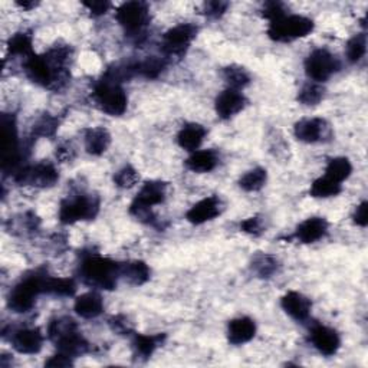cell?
Wrapping results in <instances>:
<instances>
[{"label":"cell","instance_id":"obj_1","mask_svg":"<svg viewBox=\"0 0 368 368\" xmlns=\"http://www.w3.org/2000/svg\"><path fill=\"white\" fill-rule=\"evenodd\" d=\"M72 58V49L68 45L50 48L43 55H32L25 60L23 69L28 78L49 89H61L69 78L68 64Z\"/></svg>","mask_w":368,"mask_h":368},{"label":"cell","instance_id":"obj_2","mask_svg":"<svg viewBox=\"0 0 368 368\" xmlns=\"http://www.w3.org/2000/svg\"><path fill=\"white\" fill-rule=\"evenodd\" d=\"M79 277L91 288L111 291L121 277V264L96 253H88L79 264Z\"/></svg>","mask_w":368,"mask_h":368},{"label":"cell","instance_id":"obj_3","mask_svg":"<svg viewBox=\"0 0 368 368\" xmlns=\"http://www.w3.org/2000/svg\"><path fill=\"white\" fill-rule=\"evenodd\" d=\"M48 272L45 269H36L26 274L11 291L8 296V306L16 313L29 312L35 303L38 295L43 294L45 279Z\"/></svg>","mask_w":368,"mask_h":368},{"label":"cell","instance_id":"obj_4","mask_svg":"<svg viewBox=\"0 0 368 368\" xmlns=\"http://www.w3.org/2000/svg\"><path fill=\"white\" fill-rule=\"evenodd\" d=\"M92 99L102 113L111 117L123 116L128 107V96L121 82L107 75H102V78L95 84Z\"/></svg>","mask_w":368,"mask_h":368},{"label":"cell","instance_id":"obj_5","mask_svg":"<svg viewBox=\"0 0 368 368\" xmlns=\"http://www.w3.org/2000/svg\"><path fill=\"white\" fill-rule=\"evenodd\" d=\"M99 197L88 193H78L61 201L60 221L64 225H74L82 221H94L99 213Z\"/></svg>","mask_w":368,"mask_h":368},{"label":"cell","instance_id":"obj_6","mask_svg":"<svg viewBox=\"0 0 368 368\" xmlns=\"http://www.w3.org/2000/svg\"><path fill=\"white\" fill-rule=\"evenodd\" d=\"M166 196L167 183L160 180L145 182L130 206V213L134 218L150 223L154 219L151 208L157 204H162L166 200Z\"/></svg>","mask_w":368,"mask_h":368},{"label":"cell","instance_id":"obj_7","mask_svg":"<svg viewBox=\"0 0 368 368\" xmlns=\"http://www.w3.org/2000/svg\"><path fill=\"white\" fill-rule=\"evenodd\" d=\"M315 23L312 19L301 15H285L272 21L268 28V36L275 42H294L312 33Z\"/></svg>","mask_w":368,"mask_h":368},{"label":"cell","instance_id":"obj_8","mask_svg":"<svg viewBox=\"0 0 368 368\" xmlns=\"http://www.w3.org/2000/svg\"><path fill=\"white\" fill-rule=\"evenodd\" d=\"M116 19L124 28L126 33L137 38L143 35L150 23V8L145 2H138V0L126 2L117 9Z\"/></svg>","mask_w":368,"mask_h":368},{"label":"cell","instance_id":"obj_9","mask_svg":"<svg viewBox=\"0 0 368 368\" xmlns=\"http://www.w3.org/2000/svg\"><path fill=\"white\" fill-rule=\"evenodd\" d=\"M338 58L327 49H315L305 60V72L312 82L323 84L340 71Z\"/></svg>","mask_w":368,"mask_h":368},{"label":"cell","instance_id":"obj_10","mask_svg":"<svg viewBox=\"0 0 368 368\" xmlns=\"http://www.w3.org/2000/svg\"><path fill=\"white\" fill-rule=\"evenodd\" d=\"M199 28L193 23H180L169 29L162 42V50L166 58H182L193 40L196 39Z\"/></svg>","mask_w":368,"mask_h":368},{"label":"cell","instance_id":"obj_11","mask_svg":"<svg viewBox=\"0 0 368 368\" xmlns=\"http://www.w3.org/2000/svg\"><path fill=\"white\" fill-rule=\"evenodd\" d=\"M13 180L19 184L25 186H33L39 189H48L55 186L57 182L60 180V173L57 167L49 163V162H42L35 166H25L15 177Z\"/></svg>","mask_w":368,"mask_h":368},{"label":"cell","instance_id":"obj_12","mask_svg":"<svg viewBox=\"0 0 368 368\" xmlns=\"http://www.w3.org/2000/svg\"><path fill=\"white\" fill-rule=\"evenodd\" d=\"M294 134L302 143L317 144L331 138V127L324 118H303L295 124Z\"/></svg>","mask_w":368,"mask_h":368},{"label":"cell","instance_id":"obj_13","mask_svg":"<svg viewBox=\"0 0 368 368\" xmlns=\"http://www.w3.org/2000/svg\"><path fill=\"white\" fill-rule=\"evenodd\" d=\"M222 200L218 196H208L189 208L186 219L191 225H203L216 219L222 213Z\"/></svg>","mask_w":368,"mask_h":368},{"label":"cell","instance_id":"obj_14","mask_svg":"<svg viewBox=\"0 0 368 368\" xmlns=\"http://www.w3.org/2000/svg\"><path fill=\"white\" fill-rule=\"evenodd\" d=\"M246 104L247 99L240 91L228 88L218 95L215 102V110L219 118L230 120L245 110Z\"/></svg>","mask_w":368,"mask_h":368},{"label":"cell","instance_id":"obj_15","mask_svg":"<svg viewBox=\"0 0 368 368\" xmlns=\"http://www.w3.org/2000/svg\"><path fill=\"white\" fill-rule=\"evenodd\" d=\"M312 345L325 357L335 355L341 347V338L338 333L325 325H315L309 334Z\"/></svg>","mask_w":368,"mask_h":368},{"label":"cell","instance_id":"obj_16","mask_svg":"<svg viewBox=\"0 0 368 368\" xmlns=\"http://www.w3.org/2000/svg\"><path fill=\"white\" fill-rule=\"evenodd\" d=\"M11 342L19 354L33 355L43 347V334L39 328H21L12 334Z\"/></svg>","mask_w":368,"mask_h":368},{"label":"cell","instance_id":"obj_17","mask_svg":"<svg viewBox=\"0 0 368 368\" xmlns=\"http://www.w3.org/2000/svg\"><path fill=\"white\" fill-rule=\"evenodd\" d=\"M328 233V222L324 218H309L303 221L295 230L294 239L301 243L309 245L321 240Z\"/></svg>","mask_w":368,"mask_h":368},{"label":"cell","instance_id":"obj_18","mask_svg":"<svg viewBox=\"0 0 368 368\" xmlns=\"http://www.w3.org/2000/svg\"><path fill=\"white\" fill-rule=\"evenodd\" d=\"M281 306L291 318L302 323L309 318L312 303L305 295H302L296 291H291L282 296Z\"/></svg>","mask_w":368,"mask_h":368},{"label":"cell","instance_id":"obj_19","mask_svg":"<svg viewBox=\"0 0 368 368\" xmlns=\"http://www.w3.org/2000/svg\"><path fill=\"white\" fill-rule=\"evenodd\" d=\"M256 335V324L249 317L235 318L228 325V340L233 345H243Z\"/></svg>","mask_w":368,"mask_h":368},{"label":"cell","instance_id":"obj_20","mask_svg":"<svg viewBox=\"0 0 368 368\" xmlns=\"http://www.w3.org/2000/svg\"><path fill=\"white\" fill-rule=\"evenodd\" d=\"M219 160L221 157L216 150H199L191 152L186 160V166L194 173H210L218 167Z\"/></svg>","mask_w":368,"mask_h":368},{"label":"cell","instance_id":"obj_21","mask_svg":"<svg viewBox=\"0 0 368 368\" xmlns=\"http://www.w3.org/2000/svg\"><path fill=\"white\" fill-rule=\"evenodd\" d=\"M74 309L81 318L94 320V318H98L99 315L104 312V301L99 294H96L94 291L87 292L75 299Z\"/></svg>","mask_w":368,"mask_h":368},{"label":"cell","instance_id":"obj_22","mask_svg":"<svg viewBox=\"0 0 368 368\" xmlns=\"http://www.w3.org/2000/svg\"><path fill=\"white\" fill-rule=\"evenodd\" d=\"M166 340V334H155V335H144V334H133L131 347L134 355L140 359H148L154 351L159 348Z\"/></svg>","mask_w":368,"mask_h":368},{"label":"cell","instance_id":"obj_23","mask_svg":"<svg viewBox=\"0 0 368 368\" xmlns=\"http://www.w3.org/2000/svg\"><path fill=\"white\" fill-rule=\"evenodd\" d=\"M111 144V134L107 128L95 127L85 131V150L91 155H102Z\"/></svg>","mask_w":368,"mask_h":368},{"label":"cell","instance_id":"obj_24","mask_svg":"<svg viewBox=\"0 0 368 368\" xmlns=\"http://www.w3.org/2000/svg\"><path fill=\"white\" fill-rule=\"evenodd\" d=\"M55 345L60 352H64L72 358L81 357L89 351V344L84 338V335L79 333V330H75V331L64 335L62 338H60L55 342Z\"/></svg>","mask_w":368,"mask_h":368},{"label":"cell","instance_id":"obj_25","mask_svg":"<svg viewBox=\"0 0 368 368\" xmlns=\"http://www.w3.org/2000/svg\"><path fill=\"white\" fill-rule=\"evenodd\" d=\"M206 134L207 131L203 126L196 123L186 124L177 134V143L183 150L193 152L199 150V147L206 138Z\"/></svg>","mask_w":368,"mask_h":368},{"label":"cell","instance_id":"obj_26","mask_svg":"<svg viewBox=\"0 0 368 368\" xmlns=\"http://www.w3.org/2000/svg\"><path fill=\"white\" fill-rule=\"evenodd\" d=\"M279 268V260L269 253H256L250 262L252 272L262 279L272 278L275 274H278Z\"/></svg>","mask_w":368,"mask_h":368},{"label":"cell","instance_id":"obj_27","mask_svg":"<svg viewBox=\"0 0 368 368\" xmlns=\"http://www.w3.org/2000/svg\"><path fill=\"white\" fill-rule=\"evenodd\" d=\"M121 277L131 285L141 286L151 278V269L143 260H133L121 265Z\"/></svg>","mask_w":368,"mask_h":368},{"label":"cell","instance_id":"obj_28","mask_svg":"<svg viewBox=\"0 0 368 368\" xmlns=\"http://www.w3.org/2000/svg\"><path fill=\"white\" fill-rule=\"evenodd\" d=\"M8 52L12 57L30 58L33 54V40L32 35L28 32H18L8 40Z\"/></svg>","mask_w":368,"mask_h":368},{"label":"cell","instance_id":"obj_29","mask_svg":"<svg viewBox=\"0 0 368 368\" xmlns=\"http://www.w3.org/2000/svg\"><path fill=\"white\" fill-rule=\"evenodd\" d=\"M75 291H77V285L75 281L71 278H54L48 275L45 279L43 294L55 295L61 298H69L74 296Z\"/></svg>","mask_w":368,"mask_h":368},{"label":"cell","instance_id":"obj_30","mask_svg":"<svg viewBox=\"0 0 368 368\" xmlns=\"http://www.w3.org/2000/svg\"><path fill=\"white\" fill-rule=\"evenodd\" d=\"M134 71L135 75L148 78V79H155L159 78L160 74L166 68V58H159V57H148L143 61H134Z\"/></svg>","mask_w":368,"mask_h":368},{"label":"cell","instance_id":"obj_31","mask_svg":"<svg viewBox=\"0 0 368 368\" xmlns=\"http://www.w3.org/2000/svg\"><path fill=\"white\" fill-rule=\"evenodd\" d=\"M267 182H268V172L262 167H256L253 170H249L240 177L239 186L242 190L247 193H253L264 189Z\"/></svg>","mask_w":368,"mask_h":368},{"label":"cell","instance_id":"obj_32","mask_svg":"<svg viewBox=\"0 0 368 368\" xmlns=\"http://www.w3.org/2000/svg\"><path fill=\"white\" fill-rule=\"evenodd\" d=\"M352 173V165L345 157H335V159L330 160L325 169V176L337 183L345 182Z\"/></svg>","mask_w":368,"mask_h":368},{"label":"cell","instance_id":"obj_33","mask_svg":"<svg viewBox=\"0 0 368 368\" xmlns=\"http://www.w3.org/2000/svg\"><path fill=\"white\" fill-rule=\"evenodd\" d=\"M342 190L341 184L331 180L330 177L324 176V177H320L315 180L312 184H311V196L312 197H317V199H328V197H334L337 194H340Z\"/></svg>","mask_w":368,"mask_h":368},{"label":"cell","instance_id":"obj_34","mask_svg":"<svg viewBox=\"0 0 368 368\" xmlns=\"http://www.w3.org/2000/svg\"><path fill=\"white\" fill-rule=\"evenodd\" d=\"M325 96V89L318 82H308L298 92V101L306 107L318 105Z\"/></svg>","mask_w":368,"mask_h":368},{"label":"cell","instance_id":"obj_35","mask_svg":"<svg viewBox=\"0 0 368 368\" xmlns=\"http://www.w3.org/2000/svg\"><path fill=\"white\" fill-rule=\"evenodd\" d=\"M78 330V325L77 323L69 318V317H60V318H55L52 320L48 325V337L52 342H57L60 338H62L64 335L72 333Z\"/></svg>","mask_w":368,"mask_h":368},{"label":"cell","instance_id":"obj_36","mask_svg":"<svg viewBox=\"0 0 368 368\" xmlns=\"http://www.w3.org/2000/svg\"><path fill=\"white\" fill-rule=\"evenodd\" d=\"M223 79L228 82L229 88L238 91L250 84L249 72L239 65H230L223 68Z\"/></svg>","mask_w":368,"mask_h":368},{"label":"cell","instance_id":"obj_37","mask_svg":"<svg viewBox=\"0 0 368 368\" xmlns=\"http://www.w3.org/2000/svg\"><path fill=\"white\" fill-rule=\"evenodd\" d=\"M60 128V118L43 114L33 126V137H54Z\"/></svg>","mask_w":368,"mask_h":368},{"label":"cell","instance_id":"obj_38","mask_svg":"<svg viewBox=\"0 0 368 368\" xmlns=\"http://www.w3.org/2000/svg\"><path fill=\"white\" fill-rule=\"evenodd\" d=\"M367 52V36L364 33H358L352 36L347 43V60L351 64H357L362 60Z\"/></svg>","mask_w":368,"mask_h":368},{"label":"cell","instance_id":"obj_39","mask_svg":"<svg viewBox=\"0 0 368 368\" xmlns=\"http://www.w3.org/2000/svg\"><path fill=\"white\" fill-rule=\"evenodd\" d=\"M138 182H140V174H138V172H137L133 166H130V165H127V166H124L123 169H120V170L116 173V176H114V183H116V186L120 187V189H131V187H134Z\"/></svg>","mask_w":368,"mask_h":368},{"label":"cell","instance_id":"obj_40","mask_svg":"<svg viewBox=\"0 0 368 368\" xmlns=\"http://www.w3.org/2000/svg\"><path fill=\"white\" fill-rule=\"evenodd\" d=\"M228 9H229V2H223V0H212V2H206L203 5L204 15L212 19L222 18Z\"/></svg>","mask_w":368,"mask_h":368},{"label":"cell","instance_id":"obj_41","mask_svg":"<svg viewBox=\"0 0 368 368\" xmlns=\"http://www.w3.org/2000/svg\"><path fill=\"white\" fill-rule=\"evenodd\" d=\"M110 328L118 334V335H133L134 334V328L133 324L130 323V320L126 317V315H116L110 321Z\"/></svg>","mask_w":368,"mask_h":368},{"label":"cell","instance_id":"obj_42","mask_svg":"<svg viewBox=\"0 0 368 368\" xmlns=\"http://www.w3.org/2000/svg\"><path fill=\"white\" fill-rule=\"evenodd\" d=\"M262 15H264V18H267L269 22H272L288 15V12H286V6L281 2H267L264 8H262Z\"/></svg>","mask_w":368,"mask_h":368},{"label":"cell","instance_id":"obj_43","mask_svg":"<svg viewBox=\"0 0 368 368\" xmlns=\"http://www.w3.org/2000/svg\"><path fill=\"white\" fill-rule=\"evenodd\" d=\"M240 230L250 236H260L264 233V222L259 216H252L240 222Z\"/></svg>","mask_w":368,"mask_h":368},{"label":"cell","instance_id":"obj_44","mask_svg":"<svg viewBox=\"0 0 368 368\" xmlns=\"http://www.w3.org/2000/svg\"><path fill=\"white\" fill-rule=\"evenodd\" d=\"M84 6L92 16H102L111 9V4L107 0H94V2H84Z\"/></svg>","mask_w":368,"mask_h":368},{"label":"cell","instance_id":"obj_45","mask_svg":"<svg viewBox=\"0 0 368 368\" xmlns=\"http://www.w3.org/2000/svg\"><path fill=\"white\" fill-rule=\"evenodd\" d=\"M72 365H74L72 357H69L64 352H60V351L57 355H52L45 362V367H49V368H67V367H72Z\"/></svg>","mask_w":368,"mask_h":368},{"label":"cell","instance_id":"obj_46","mask_svg":"<svg viewBox=\"0 0 368 368\" xmlns=\"http://www.w3.org/2000/svg\"><path fill=\"white\" fill-rule=\"evenodd\" d=\"M367 207H368V203L367 201H362L361 204H358L354 210V222L361 226V228H365L368 225V213H367Z\"/></svg>","mask_w":368,"mask_h":368},{"label":"cell","instance_id":"obj_47","mask_svg":"<svg viewBox=\"0 0 368 368\" xmlns=\"http://www.w3.org/2000/svg\"><path fill=\"white\" fill-rule=\"evenodd\" d=\"M75 157V150L71 144H61L60 147H57V159L67 163L71 162Z\"/></svg>","mask_w":368,"mask_h":368},{"label":"cell","instance_id":"obj_48","mask_svg":"<svg viewBox=\"0 0 368 368\" xmlns=\"http://www.w3.org/2000/svg\"><path fill=\"white\" fill-rule=\"evenodd\" d=\"M16 5L23 11H32L39 5V2H35V0H18Z\"/></svg>","mask_w":368,"mask_h":368}]
</instances>
